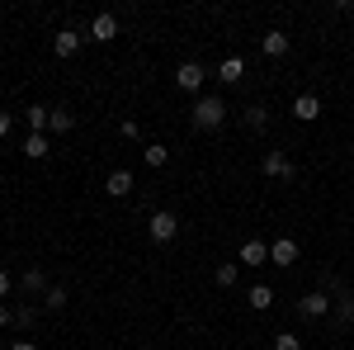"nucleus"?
<instances>
[{
    "label": "nucleus",
    "mask_w": 354,
    "mask_h": 350,
    "mask_svg": "<svg viewBox=\"0 0 354 350\" xmlns=\"http://www.w3.org/2000/svg\"><path fill=\"white\" fill-rule=\"evenodd\" d=\"M222 119H227V105H222L218 95H198V105L189 109V123L203 133V128H222Z\"/></svg>",
    "instance_id": "nucleus-1"
},
{
    "label": "nucleus",
    "mask_w": 354,
    "mask_h": 350,
    "mask_svg": "<svg viewBox=\"0 0 354 350\" xmlns=\"http://www.w3.org/2000/svg\"><path fill=\"white\" fill-rule=\"evenodd\" d=\"M147 232H151V242H175V232H180V218L175 213H151V222H147Z\"/></svg>",
    "instance_id": "nucleus-2"
},
{
    "label": "nucleus",
    "mask_w": 354,
    "mask_h": 350,
    "mask_svg": "<svg viewBox=\"0 0 354 350\" xmlns=\"http://www.w3.org/2000/svg\"><path fill=\"white\" fill-rule=\"evenodd\" d=\"M175 85H180V90H189V95H198V90H203V67H198V62H180Z\"/></svg>",
    "instance_id": "nucleus-3"
},
{
    "label": "nucleus",
    "mask_w": 354,
    "mask_h": 350,
    "mask_svg": "<svg viewBox=\"0 0 354 350\" xmlns=\"http://www.w3.org/2000/svg\"><path fill=\"white\" fill-rule=\"evenodd\" d=\"M53 53L57 57H76L81 53V33H76V28H57L53 33Z\"/></svg>",
    "instance_id": "nucleus-4"
},
{
    "label": "nucleus",
    "mask_w": 354,
    "mask_h": 350,
    "mask_svg": "<svg viewBox=\"0 0 354 350\" xmlns=\"http://www.w3.org/2000/svg\"><path fill=\"white\" fill-rule=\"evenodd\" d=\"M270 261H274V265H293V261H298V242H293V237L270 242Z\"/></svg>",
    "instance_id": "nucleus-5"
},
{
    "label": "nucleus",
    "mask_w": 354,
    "mask_h": 350,
    "mask_svg": "<svg viewBox=\"0 0 354 350\" xmlns=\"http://www.w3.org/2000/svg\"><path fill=\"white\" fill-rule=\"evenodd\" d=\"M90 38H95V43L118 38V19H113V15H95V19H90Z\"/></svg>",
    "instance_id": "nucleus-6"
},
{
    "label": "nucleus",
    "mask_w": 354,
    "mask_h": 350,
    "mask_svg": "<svg viewBox=\"0 0 354 350\" xmlns=\"http://www.w3.org/2000/svg\"><path fill=\"white\" fill-rule=\"evenodd\" d=\"M24 157H28V161L53 157V142H48V133H28V137H24Z\"/></svg>",
    "instance_id": "nucleus-7"
},
{
    "label": "nucleus",
    "mask_w": 354,
    "mask_h": 350,
    "mask_svg": "<svg viewBox=\"0 0 354 350\" xmlns=\"http://www.w3.org/2000/svg\"><path fill=\"white\" fill-rule=\"evenodd\" d=\"M298 313H302V317H326V313H330V298L326 294H302Z\"/></svg>",
    "instance_id": "nucleus-8"
},
{
    "label": "nucleus",
    "mask_w": 354,
    "mask_h": 350,
    "mask_svg": "<svg viewBox=\"0 0 354 350\" xmlns=\"http://www.w3.org/2000/svg\"><path fill=\"white\" fill-rule=\"evenodd\" d=\"M265 175H274V180H293V161H288L283 152H270V157H265Z\"/></svg>",
    "instance_id": "nucleus-9"
},
{
    "label": "nucleus",
    "mask_w": 354,
    "mask_h": 350,
    "mask_svg": "<svg viewBox=\"0 0 354 350\" xmlns=\"http://www.w3.org/2000/svg\"><path fill=\"white\" fill-rule=\"evenodd\" d=\"M104 189H109L113 199H128L133 194V170H113L109 180H104Z\"/></svg>",
    "instance_id": "nucleus-10"
},
{
    "label": "nucleus",
    "mask_w": 354,
    "mask_h": 350,
    "mask_svg": "<svg viewBox=\"0 0 354 350\" xmlns=\"http://www.w3.org/2000/svg\"><path fill=\"white\" fill-rule=\"evenodd\" d=\"M317 114H322V100H317V95H298V100H293V119H302V123H312Z\"/></svg>",
    "instance_id": "nucleus-11"
},
{
    "label": "nucleus",
    "mask_w": 354,
    "mask_h": 350,
    "mask_svg": "<svg viewBox=\"0 0 354 350\" xmlns=\"http://www.w3.org/2000/svg\"><path fill=\"white\" fill-rule=\"evenodd\" d=\"M218 76H222V81H227V85L245 81V62H241V57H227V62H222V67H218Z\"/></svg>",
    "instance_id": "nucleus-12"
},
{
    "label": "nucleus",
    "mask_w": 354,
    "mask_h": 350,
    "mask_svg": "<svg viewBox=\"0 0 354 350\" xmlns=\"http://www.w3.org/2000/svg\"><path fill=\"white\" fill-rule=\"evenodd\" d=\"M260 48H265V57H283V53H288V33H279V28H270Z\"/></svg>",
    "instance_id": "nucleus-13"
},
{
    "label": "nucleus",
    "mask_w": 354,
    "mask_h": 350,
    "mask_svg": "<svg viewBox=\"0 0 354 350\" xmlns=\"http://www.w3.org/2000/svg\"><path fill=\"white\" fill-rule=\"evenodd\" d=\"M24 119H28V128H33V133H48V119H53V109L28 105V109H24Z\"/></svg>",
    "instance_id": "nucleus-14"
},
{
    "label": "nucleus",
    "mask_w": 354,
    "mask_h": 350,
    "mask_svg": "<svg viewBox=\"0 0 354 350\" xmlns=\"http://www.w3.org/2000/svg\"><path fill=\"white\" fill-rule=\"evenodd\" d=\"M241 261H245V265H265V261H270V246H265V242H245L241 246Z\"/></svg>",
    "instance_id": "nucleus-15"
},
{
    "label": "nucleus",
    "mask_w": 354,
    "mask_h": 350,
    "mask_svg": "<svg viewBox=\"0 0 354 350\" xmlns=\"http://www.w3.org/2000/svg\"><path fill=\"white\" fill-rule=\"evenodd\" d=\"M245 303H250L255 313H265V308H270V303H274V289H270V284H255V289L245 294Z\"/></svg>",
    "instance_id": "nucleus-16"
},
{
    "label": "nucleus",
    "mask_w": 354,
    "mask_h": 350,
    "mask_svg": "<svg viewBox=\"0 0 354 350\" xmlns=\"http://www.w3.org/2000/svg\"><path fill=\"white\" fill-rule=\"evenodd\" d=\"M48 128H53V133H71V128H76V114H71V109H53Z\"/></svg>",
    "instance_id": "nucleus-17"
},
{
    "label": "nucleus",
    "mask_w": 354,
    "mask_h": 350,
    "mask_svg": "<svg viewBox=\"0 0 354 350\" xmlns=\"http://www.w3.org/2000/svg\"><path fill=\"white\" fill-rule=\"evenodd\" d=\"M245 119H250V128H255V133H260V128H270V109H265V105H250V109H245Z\"/></svg>",
    "instance_id": "nucleus-18"
},
{
    "label": "nucleus",
    "mask_w": 354,
    "mask_h": 350,
    "mask_svg": "<svg viewBox=\"0 0 354 350\" xmlns=\"http://www.w3.org/2000/svg\"><path fill=\"white\" fill-rule=\"evenodd\" d=\"M24 289H33V294L43 289V294H48V274H43L38 265H33V270H24Z\"/></svg>",
    "instance_id": "nucleus-19"
},
{
    "label": "nucleus",
    "mask_w": 354,
    "mask_h": 350,
    "mask_svg": "<svg viewBox=\"0 0 354 350\" xmlns=\"http://www.w3.org/2000/svg\"><path fill=\"white\" fill-rule=\"evenodd\" d=\"M335 317H340V322H354V294H345V289H340V303H335Z\"/></svg>",
    "instance_id": "nucleus-20"
},
{
    "label": "nucleus",
    "mask_w": 354,
    "mask_h": 350,
    "mask_svg": "<svg viewBox=\"0 0 354 350\" xmlns=\"http://www.w3.org/2000/svg\"><path fill=\"white\" fill-rule=\"evenodd\" d=\"M43 308H66V289H62V284H53V289H48V294H43Z\"/></svg>",
    "instance_id": "nucleus-21"
},
{
    "label": "nucleus",
    "mask_w": 354,
    "mask_h": 350,
    "mask_svg": "<svg viewBox=\"0 0 354 350\" xmlns=\"http://www.w3.org/2000/svg\"><path fill=\"white\" fill-rule=\"evenodd\" d=\"M165 157H170V152H165L161 142H151V147H147V166H156V170H161V166H165Z\"/></svg>",
    "instance_id": "nucleus-22"
},
{
    "label": "nucleus",
    "mask_w": 354,
    "mask_h": 350,
    "mask_svg": "<svg viewBox=\"0 0 354 350\" xmlns=\"http://www.w3.org/2000/svg\"><path fill=\"white\" fill-rule=\"evenodd\" d=\"M213 279H218L222 289H232V284H236V265H218V274H213Z\"/></svg>",
    "instance_id": "nucleus-23"
},
{
    "label": "nucleus",
    "mask_w": 354,
    "mask_h": 350,
    "mask_svg": "<svg viewBox=\"0 0 354 350\" xmlns=\"http://www.w3.org/2000/svg\"><path fill=\"white\" fill-rule=\"evenodd\" d=\"M274 350H302V341H298V336H288V331H283V336L274 341Z\"/></svg>",
    "instance_id": "nucleus-24"
},
{
    "label": "nucleus",
    "mask_w": 354,
    "mask_h": 350,
    "mask_svg": "<svg viewBox=\"0 0 354 350\" xmlns=\"http://www.w3.org/2000/svg\"><path fill=\"white\" fill-rule=\"evenodd\" d=\"M118 133H123V137H128V142H137V137H142V128H137V123H133V119H123V128H118Z\"/></svg>",
    "instance_id": "nucleus-25"
},
{
    "label": "nucleus",
    "mask_w": 354,
    "mask_h": 350,
    "mask_svg": "<svg viewBox=\"0 0 354 350\" xmlns=\"http://www.w3.org/2000/svg\"><path fill=\"white\" fill-rule=\"evenodd\" d=\"M10 123H15V119H10V109H0V137L10 133Z\"/></svg>",
    "instance_id": "nucleus-26"
},
{
    "label": "nucleus",
    "mask_w": 354,
    "mask_h": 350,
    "mask_svg": "<svg viewBox=\"0 0 354 350\" xmlns=\"http://www.w3.org/2000/svg\"><path fill=\"white\" fill-rule=\"evenodd\" d=\"M10 284H15V279H10V274H5V270H0V298L10 294Z\"/></svg>",
    "instance_id": "nucleus-27"
},
{
    "label": "nucleus",
    "mask_w": 354,
    "mask_h": 350,
    "mask_svg": "<svg viewBox=\"0 0 354 350\" xmlns=\"http://www.w3.org/2000/svg\"><path fill=\"white\" fill-rule=\"evenodd\" d=\"M10 322H15V313H10V308L0 303V326H10Z\"/></svg>",
    "instance_id": "nucleus-28"
},
{
    "label": "nucleus",
    "mask_w": 354,
    "mask_h": 350,
    "mask_svg": "<svg viewBox=\"0 0 354 350\" xmlns=\"http://www.w3.org/2000/svg\"><path fill=\"white\" fill-rule=\"evenodd\" d=\"M10 350H33V346H28V341H15V346H10Z\"/></svg>",
    "instance_id": "nucleus-29"
}]
</instances>
